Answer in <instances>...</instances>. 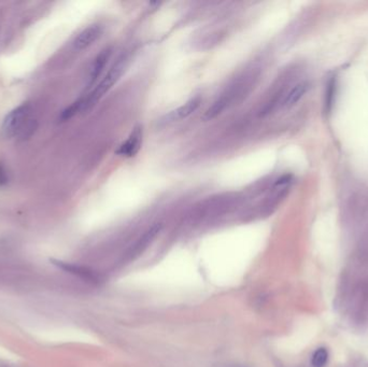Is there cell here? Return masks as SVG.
Instances as JSON below:
<instances>
[{
  "instance_id": "cell-1",
  "label": "cell",
  "mask_w": 368,
  "mask_h": 367,
  "mask_svg": "<svg viewBox=\"0 0 368 367\" xmlns=\"http://www.w3.org/2000/svg\"><path fill=\"white\" fill-rule=\"evenodd\" d=\"M126 67H127V57L126 56L120 57L117 63L113 64V66L109 69L107 74L103 76L101 81L95 86V89H94L87 97L78 100L80 112H86L91 108H93L94 106L96 104V102L101 99L102 96L107 92H109L112 89V86L120 80L122 74L124 73Z\"/></svg>"
},
{
  "instance_id": "cell-2",
  "label": "cell",
  "mask_w": 368,
  "mask_h": 367,
  "mask_svg": "<svg viewBox=\"0 0 368 367\" xmlns=\"http://www.w3.org/2000/svg\"><path fill=\"white\" fill-rule=\"evenodd\" d=\"M32 108L28 104H22L13 109L4 120L2 126L3 136L12 139L16 136L28 137L34 133V121H31Z\"/></svg>"
},
{
  "instance_id": "cell-3",
  "label": "cell",
  "mask_w": 368,
  "mask_h": 367,
  "mask_svg": "<svg viewBox=\"0 0 368 367\" xmlns=\"http://www.w3.org/2000/svg\"><path fill=\"white\" fill-rule=\"evenodd\" d=\"M143 136H144L143 127L136 126L133 129V132L130 133L128 138L123 142L119 147V149L116 151L117 155L126 159L136 156L141 149V146H143Z\"/></svg>"
},
{
  "instance_id": "cell-4",
  "label": "cell",
  "mask_w": 368,
  "mask_h": 367,
  "mask_svg": "<svg viewBox=\"0 0 368 367\" xmlns=\"http://www.w3.org/2000/svg\"><path fill=\"white\" fill-rule=\"evenodd\" d=\"M202 103V97L200 95H196L192 97L190 100H187L185 103H183L180 107L169 112L165 115L164 122L165 123H175V122H180L185 119H187L190 115H192Z\"/></svg>"
},
{
  "instance_id": "cell-5",
  "label": "cell",
  "mask_w": 368,
  "mask_h": 367,
  "mask_svg": "<svg viewBox=\"0 0 368 367\" xmlns=\"http://www.w3.org/2000/svg\"><path fill=\"white\" fill-rule=\"evenodd\" d=\"M102 32H103L102 27L97 24L87 27L86 30L82 31L74 39L73 41L74 49L78 51L88 49L89 46H91L94 42H96L99 39L100 36L102 35Z\"/></svg>"
},
{
  "instance_id": "cell-6",
  "label": "cell",
  "mask_w": 368,
  "mask_h": 367,
  "mask_svg": "<svg viewBox=\"0 0 368 367\" xmlns=\"http://www.w3.org/2000/svg\"><path fill=\"white\" fill-rule=\"evenodd\" d=\"M309 90V84L307 82H299L295 84L289 92L286 93L281 99L279 106L281 108H291L295 106Z\"/></svg>"
},
{
  "instance_id": "cell-7",
  "label": "cell",
  "mask_w": 368,
  "mask_h": 367,
  "mask_svg": "<svg viewBox=\"0 0 368 367\" xmlns=\"http://www.w3.org/2000/svg\"><path fill=\"white\" fill-rule=\"evenodd\" d=\"M112 55V49L111 47H107V49L102 50L94 61L92 68H91V72H90V78H89V88L92 86L93 84H95L96 81L98 80V78L100 76V74L102 73L103 69H105L106 65L108 64L110 57Z\"/></svg>"
},
{
  "instance_id": "cell-8",
  "label": "cell",
  "mask_w": 368,
  "mask_h": 367,
  "mask_svg": "<svg viewBox=\"0 0 368 367\" xmlns=\"http://www.w3.org/2000/svg\"><path fill=\"white\" fill-rule=\"evenodd\" d=\"M54 264L64 269L65 272H67L69 274H72L74 276H77L79 278H82L84 280H87L89 282H97L98 281V277L97 275L93 272V270L83 267V266H78V265H72V264H68V263H63V262H54Z\"/></svg>"
},
{
  "instance_id": "cell-9",
  "label": "cell",
  "mask_w": 368,
  "mask_h": 367,
  "mask_svg": "<svg viewBox=\"0 0 368 367\" xmlns=\"http://www.w3.org/2000/svg\"><path fill=\"white\" fill-rule=\"evenodd\" d=\"M329 353L324 347H320L311 356V365L314 367H324L328 362Z\"/></svg>"
},
{
  "instance_id": "cell-10",
  "label": "cell",
  "mask_w": 368,
  "mask_h": 367,
  "mask_svg": "<svg viewBox=\"0 0 368 367\" xmlns=\"http://www.w3.org/2000/svg\"><path fill=\"white\" fill-rule=\"evenodd\" d=\"M6 172L5 170L3 169V167L0 166V185H3V183H6Z\"/></svg>"
}]
</instances>
